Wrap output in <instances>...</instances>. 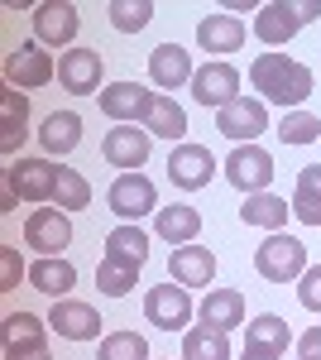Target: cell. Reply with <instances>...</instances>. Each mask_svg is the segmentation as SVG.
<instances>
[{
	"mask_svg": "<svg viewBox=\"0 0 321 360\" xmlns=\"http://www.w3.org/2000/svg\"><path fill=\"white\" fill-rule=\"evenodd\" d=\"M249 86L264 91V101L283 106V111H297L312 91H317V77L307 63H293L288 53H259L249 63Z\"/></svg>",
	"mask_w": 321,
	"mask_h": 360,
	"instance_id": "1",
	"label": "cell"
},
{
	"mask_svg": "<svg viewBox=\"0 0 321 360\" xmlns=\"http://www.w3.org/2000/svg\"><path fill=\"white\" fill-rule=\"evenodd\" d=\"M254 269H259L268 283H297V278L307 274V245H302L297 236L273 231L264 245L254 250Z\"/></svg>",
	"mask_w": 321,
	"mask_h": 360,
	"instance_id": "2",
	"label": "cell"
},
{
	"mask_svg": "<svg viewBox=\"0 0 321 360\" xmlns=\"http://www.w3.org/2000/svg\"><path fill=\"white\" fill-rule=\"evenodd\" d=\"M192 312H197V307H192V293L183 283H173V278H168V283H154V288L144 293V317H149L159 332H183L192 322Z\"/></svg>",
	"mask_w": 321,
	"mask_h": 360,
	"instance_id": "3",
	"label": "cell"
},
{
	"mask_svg": "<svg viewBox=\"0 0 321 360\" xmlns=\"http://www.w3.org/2000/svg\"><path fill=\"white\" fill-rule=\"evenodd\" d=\"M110 212L120 217V221H139V217H149V212H159V188L144 178V173H120L115 183H110Z\"/></svg>",
	"mask_w": 321,
	"mask_h": 360,
	"instance_id": "4",
	"label": "cell"
},
{
	"mask_svg": "<svg viewBox=\"0 0 321 360\" xmlns=\"http://www.w3.org/2000/svg\"><path fill=\"white\" fill-rule=\"evenodd\" d=\"M216 159L207 144H192V139H183V144H173V154H168V178H173V188H183V193H197V188H207L216 173Z\"/></svg>",
	"mask_w": 321,
	"mask_h": 360,
	"instance_id": "5",
	"label": "cell"
},
{
	"mask_svg": "<svg viewBox=\"0 0 321 360\" xmlns=\"http://www.w3.org/2000/svg\"><path fill=\"white\" fill-rule=\"evenodd\" d=\"M216 130L225 139H235V144H254L268 130V106L254 101V96H235L230 106L216 111Z\"/></svg>",
	"mask_w": 321,
	"mask_h": 360,
	"instance_id": "6",
	"label": "cell"
},
{
	"mask_svg": "<svg viewBox=\"0 0 321 360\" xmlns=\"http://www.w3.org/2000/svg\"><path fill=\"white\" fill-rule=\"evenodd\" d=\"M53 77H58V63L44 53V44H20L15 53L5 58V86L34 91V86H48Z\"/></svg>",
	"mask_w": 321,
	"mask_h": 360,
	"instance_id": "7",
	"label": "cell"
},
{
	"mask_svg": "<svg viewBox=\"0 0 321 360\" xmlns=\"http://www.w3.org/2000/svg\"><path fill=\"white\" fill-rule=\"evenodd\" d=\"M225 178H230L244 197L264 193L268 183H273V159H268V149H259V144H235L230 159H225Z\"/></svg>",
	"mask_w": 321,
	"mask_h": 360,
	"instance_id": "8",
	"label": "cell"
},
{
	"mask_svg": "<svg viewBox=\"0 0 321 360\" xmlns=\"http://www.w3.org/2000/svg\"><path fill=\"white\" fill-rule=\"evenodd\" d=\"M25 245L39 250V255H63V250L72 245V221H67V212H63V207H39V212H29Z\"/></svg>",
	"mask_w": 321,
	"mask_h": 360,
	"instance_id": "9",
	"label": "cell"
},
{
	"mask_svg": "<svg viewBox=\"0 0 321 360\" xmlns=\"http://www.w3.org/2000/svg\"><path fill=\"white\" fill-rule=\"evenodd\" d=\"M101 72H106V63L96 49H67V53L58 58V82L63 91H72V96H101L106 86H101Z\"/></svg>",
	"mask_w": 321,
	"mask_h": 360,
	"instance_id": "10",
	"label": "cell"
},
{
	"mask_svg": "<svg viewBox=\"0 0 321 360\" xmlns=\"http://www.w3.org/2000/svg\"><path fill=\"white\" fill-rule=\"evenodd\" d=\"M192 96L202 101V106H230L235 96H240V68L235 63H225V58H216L207 68H197V77H192Z\"/></svg>",
	"mask_w": 321,
	"mask_h": 360,
	"instance_id": "11",
	"label": "cell"
},
{
	"mask_svg": "<svg viewBox=\"0 0 321 360\" xmlns=\"http://www.w3.org/2000/svg\"><path fill=\"white\" fill-rule=\"evenodd\" d=\"M96 106H101V115H110L115 125H144V115H149V106H154V91H144L139 82H110L101 96H96Z\"/></svg>",
	"mask_w": 321,
	"mask_h": 360,
	"instance_id": "12",
	"label": "cell"
},
{
	"mask_svg": "<svg viewBox=\"0 0 321 360\" xmlns=\"http://www.w3.org/2000/svg\"><path fill=\"white\" fill-rule=\"evenodd\" d=\"M149 130L139 125H120V130H106V139H101V154H106L110 168H125V173H139V168L149 164Z\"/></svg>",
	"mask_w": 321,
	"mask_h": 360,
	"instance_id": "13",
	"label": "cell"
},
{
	"mask_svg": "<svg viewBox=\"0 0 321 360\" xmlns=\"http://www.w3.org/2000/svg\"><path fill=\"white\" fill-rule=\"evenodd\" d=\"M53 183H58V168L48 159H20L5 173V188L25 202H53Z\"/></svg>",
	"mask_w": 321,
	"mask_h": 360,
	"instance_id": "14",
	"label": "cell"
},
{
	"mask_svg": "<svg viewBox=\"0 0 321 360\" xmlns=\"http://www.w3.org/2000/svg\"><path fill=\"white\" fill-rule=\"evenodd\" d=\"M48 327L63 341H96L101 336V312L91 303H77V298H58L53 312H48Z\"/></svg>",
	"mask_w": 321,
	"mask_h": 360,
	"instance_id": "15",
	"label": "cell"
},
{
	"mask_svg": "<svg viewBox=\"0 0 321 360\" xmlns=\"http://www.w3.org/2000/svg\"><path fill=\"white\" fill-rule=\"evenodd\" d=\"M77 5H67V0H48V5H39L34 10V34H39V44H53V49H67L72 39H77Z\"/></svg>",
	"mask_w": 321,
	"mask_h": 360,
	"instance_id": "16",
	"label": "cell"
},
{
	"mask_svg": "<svg viewBox=\"0 0 321 360\" xmlns=\"http://www.w3.org/2000/svg\"><path fill=\"white\" fill-rule=\"evenodd\" d=\"M168 278L183 288H211L216 278V255L207 245H178L168 259Z\"/></svg>",
	"mask_w": 321,
	"mask_h": 360,
	"instance_id": "17",
	"label": "cell"
},
{
	"mask_svg": "<svg viewBox=\"0 0 321 360\" xmlns=\"http://www.w3.org/2000/svg\"><path fill=\"white\" fill-rule=\"evenodd\" d=\"M149 77L163 86V91H178V86L197 77V68H192V53L183 44H159L154 53H149Z\"/></svg>",
	"mask_w": 321,
	"mask_h": 360,
	"instance_id": "18",
	"label": "cell"
},
{
	"mask_svg": "<svg viewBox=\"0 0 321 360\" xmlns=\"http://www.w3.org/2000/svg\"><path fill=\"white\" fill-rule=\"evenodd\" d=\"M297 29H302V15H297L293 0H273V5H264V10L254 15V39H259V44H268V49L288 44Z\"/></svg>",
	"mask_w": 321,
	"mask_h": 360,
	"instance_id": "19",
	"label": "cell"
},
{
	"mask_svg": "<svg viewBox=\"0 0 321 360\" xmlns=\"http://www.w3.org/2000/svg\"><path fill=\"white\" fill-rule=\"evenodd\" d=\"M29 283L58 303V298H67V293L77 288V269H72L63 255H39V259L29 264Z\"/></svg>",
	"mask_w": 321,
	"mask_h": 360,
	"instance_id": "20",
	"label": "cell"
},
{
	"mask_svg": "<svg viewBox=\"0 0 321 360\" xmlns=\"http://www.w3.org/2000/svg\"><path fill=\"white\" fill-rule=\"evenodd\" d=\"M197 44L207 53H240L244 44V20L240 15H207L197 25Z\"/></svg>",
	"mask_w": 321,
	"mask_h": 360,
	"instance_id": "21",
	"label": "cell"
},
{
	"mask_svg": "<svg viewBox=\"0 0 321 360\" xmlns=\"http://www.w3.org/2000/svg\"><path fill=\"white\" fill-rule=\"evenodd\" d=\"M202 322L207 327H216V332H235V327H244V298L235 293V288H207V298H202Z\"/></svg>",
	"mask_w": 321,
	"mask_h": 360,
	"instance_id": "22",
	"label": "cell"
},
{
	"mask_svg": "<svg viewBox=\"0 0 321 360\" xmlns=\"http://www.w3.org/2000/svg\"><path fill=\"white\" fill-rule=\"evenodd\" d=\"M154 231H159L163 240H173V245H197V236H202V212H197V207H183V202L159 207Z\"/></svg>",
	"mask_w": 321,
	"mask_h": 360,
	"instance_id": "23",
	"label": "cell"
},
{
	"mask_svg": "<svg viewBox=\"0 0 321 360\" xmlns=\"http://www.w3.org/2000/svg\"><path fill=\"white\" fill-rule=\"evenodd\" d=\"M25 120H29V96L20 86H5V91H0V149H5V154L20 149Z\"/></svg>",
	"mask_w": 321,
	"mask_h": 360,
	"instance_id": "24",
	"label": "cell"
},
{
	"mask_svg": "<svg viewBox=\"0 0 321 360\" xmlns=\"http://www.w3.org/2000/svg\"><path fill=\"white\" fill-rule=\"evenodd\" d=\"M39 144H44V154H72L81 144V115L77 111H53L44 120V130H39Z\"/></svg>",
	"mask_w": 321,
	"mask_h": 360,
	"instance_id": "25",
	"label": "cell"
},
{
	"mask_svg": "<svg viewBox=\"0 0 321 360\" xmlns=\"http://www.w3.org/2000/svg\"><path fill=\"white\" fill-rule=\"evenodd\" d=\"M144 130H149V135H159V139L183 144V135H188V111H183L173 96L154 91V106H149V115H144Z\"/></svg>",
	"mask_w": 321,
	"mask_h": 360,
	"instance_id": "26",
	"label": "cell"
},
{
	"mask_svg": "<svg viewBox=\"0 0 321 360\" xmlns=\"http://www.w3.org/2000/svg\"><path fill=\"white\" fill-rule=\"evenodd\" d=\"M288 217H293V207L273 193H254V197H244V207H240V221L259 226V231H283Z\"/></svg>",
	"mask_w": 321,
	"mask_h": 360,
	"instance_id": "27",
	"label": "cell"
},
{
	"mask_svg": "<svg viewBox=\"0 0 321 360\" xmlns=\"http://www.w3.org/2000/svg\"><path fill=\"white\" fill-rule=\"evenodd\" d=\"M293 217H297L302 226H321V164H307L302 173H297Z\"/></svg>",
	"mask_w": 321,
	"mask_h": 360,
	"instance_id": "28",
	"label": "cell"
},
{
	"mask_svg": "<svg viewBox=\"0 0 321 360\" xmlns=\"http://www.w3.org/2000/svg\"><path fill=\"white\" fill-rule=\"evenodd\" d=\"M183 360H230V332H216V327H192L183 336Z\"/></svg>",
	"mask_w": 321,
	"mask_h": 360,
	"instance_id": "29",
	"label": "cell"
},
{
	"mask_svg": "<svg viewBox=\"0 0 321 360\" xmlns=\"http://www.w3.org/2000/svg\"><path fill=\"white\" fill-rule=\"evenodd\" d=\"M106 259H125V264H144L149 259V236L134 221H120L106 236Z\"/></svg>",
	"mask_w": 321,
	"mask_h": 360,
	"instance_id": "30",
	"label": "cell"
},
{
	"mask_svg": "<svg viewBox=\"0 0 321 360\" xmlns=\"http://www.w3.org/2000/svg\"><path fill=\"white\" fill-rule=\"evenodd\" d=\"M244 327H249V341H244V346H264V351L288 356V341H293V332H288V322H283V317L264 312V317H254V322H244Z\"/></svg>",
	"mask_w": 321,
	"mask_h": 360,
	"instance_id": "31",
	"label": "cell"
},
{
	"mask_svg": "<svg viewBox=\"0 0 321 360\" xmlns=\"http://www.w3.org/2000/svg\"><path fill=\"white\" fill-rule=\"evenodd\" d=\"M53 207H63V212H81V207H91V183L81 178L77 168H58Z\"/></svg>",
	"mask_w": 321,
	"mask_h": 360,
	"instance_id": "32",
	"label": "cell"
},
{
	"mask_svg": "<svg viewBox=\"0 0 321 360\" xmlns=\"http://www.w3.org/2000/svg\"><path fill=\"white\" fill-rule=\"evenodd\" d=\"M134 278H139V264H125V259H101L96 264V288L106 298H125L134 288Z\"/></svg>",
	"mask_w": 321,
	"mask_h": 360,
	"instance_id": "33",
	"label": "cell"
},
{
	"mask_svg": "<svg viewBox=\"0 0 321 360\" xmlns=\"http://www.w3.org/2000/svg\"><path fill=\"white\" fill-rule=\"evenodd\" d=\"M96 360H149V341L139 332H110V336H101Z\"/></svg>",
	"mask_w": 321,
	"mask_h": 360,
	"instance_id": "34",
	"label": "cell"
},
{
	"mask_svg": "<svg viewBox=\"0 0 321 360\" xmlns=\"http://www.w3.org/2000/svg\"><path fill=\"white\" fill-rule=\"evenodd\" d=\"M278 139H283V144H321V120L312 111H283Z\"/></svg>",
	"mask_w": 321,
	"mask_h": 360,
	"instance_id": "35",
	"label": "cell"
},
{
	"mask_svg": "<svg viewBox=\"0 0 321 360\" xmlns=\"http://www.w3.org/2000/svg\"><path fill=\"white\" fill-rule=\"evenodd\" d=\"M154 20V0H110V25L120 34H139Z\"/></svg>",
	"mask_w": 321,
	"mask_h": 360,
	"instance_id": "36",
	"label": "cell"
},
{
	"mask_svg": "<svg viewBox=\"0 0 321 360\" xmlns=\"http://www.w3.org/2000/svg\"><path fill=\"white\" fill-rule=\"evenodd\" d=\"M44 317H34V312H10L5 317V346H25V341H44Z\"/></svg>",
	"mask_w": 321,
	"mask_h": 360,
	"instance_id": "37",
	"label": "cell"
},
{
	"mask_svg": "<svg viewBox=\"0 0 321 360\" xmlns=\"http://www.w3.org/2000/svg\"><path fill=\"white\" fill-rule=\"evenodd\" d=\"M20 278H29L25 259H20V250H15V245H5V250H0V293L20 288Z\"/></svg>",
	"mask_w": 321,
	"mask_h": 360,
	"instance_id": "38",
	"label": "cell"
},
{
	"mask_svg": "<svg viewBox=\"0 0 321 360\" xmlns=\"http://www.w3.org/2000/svg\"><path fill=\"white\" fill-rule=\"evenodd\" d=\"M297 303L307 312H321V264H307V274L297 278Z\"/></svg>",
	"mask_w": 321,
	"mask_h": 360,
	"instance_id": "39",
	"label": "cell"
},
{
	"mask_svg": "<svg viewBox=\"0 0 321 360\" xmlns=\"http://www.w3.org/2000/svg\"><path fill=\"white\" fill-rule=\"evenodd\" d=\"M5 360H53L48 341H25V346H5Z\"/></svg>",
	"mask_w": 321,
	"mask_h": 360,
	"instance_id": "40",
	"label": "cell"
},
{
	"mask_svg": "<svg viewBox=\"0 0 321 360\" xmlns=\"http://www.w3.org/2000/svg\"><path fill=\"white\" fill-rule=\"evenodd\" d=\"M297 360H321V327H307L297 336Z\"/></svg>",
	"mask_w": 321,
	"mask_h": 360,
	"instance_id": "41",
	"label": "cell"
},
{
	"mask_svg": "<svg viewBox=\"0 0 321 360\" xmlns=\"http://www.w3.org/2000/svg\"><path fill=\"white\" fill-rule=\"evenodd\" d=\"M297 5V15H302V25H307V20H317L321 15V0H293Z\"/></svg>",
	"mask_w": 321,
	"mask_h": 360,
	"instance_id": "42",
	"label": "cell"
},
{
	"mask_svg": "<svg viewBox=\"0 0 321 360\" xmlns=\"http://www.w3.org/2000/svg\"><path fill=\"white\" fill-rule=\"evenodd\" d=\"M240 360H283V356H278V351H264V346H244Z\"/></svg>",
	"mask_w": 321,
	"mask_h": 360,
	"instance_id": "43",
	"label": "cell"
},
{
	"mask_svg": "<svg viewBox=\"0 0 321 360\" xmlns=\"http://www.w3.org/2000/svg\"><path fill=\"white\" fill-rule=\"evenodd\" d=\"M15 207H20V197L10 193V188H0V212H15Z\"/></svg>",
	"mask_w": 321,
	"mask_h": 360,
	"instance_id": "44",
	"label": "cell"
}]
</instances>
